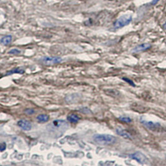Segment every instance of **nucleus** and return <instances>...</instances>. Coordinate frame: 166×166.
I'll list each match as a JSON object with an SVG mask.
<instances>
[{"instance_id":"nucleus-1","label":"nucleus","mask_w":166,"mask_h":166,"mask_svg":"<svg viewBox=\"0 0 166 166\" xmlns=\"http://www.w3.org/2000/svg\"><path fill=\"white\" fill-rule=\"evenodd\" d=\"M93 140L100 145H111L115 144L117 139L115 136L108 134H96L93 136Z\"/></svg>"},{"instance_id":"nucleus-2","label":"nucleus","mask_w":166,"mask_h":166,"mask_svg":"<svg viewBox=\"0 0 166 166\" xmlns=\"http://www.w3.org/2000/svg\"><path fill=\"white\" fill-rule=\"evenodd\" d=\"M62 61V58L58 56H45L40 58V62L45 65L57 64Z\"/></svg>"},{"instance_id":"nucleus-3","label":"nucleus","mask_w":166,"mask_h":166,"mask_svg":"<svg viewBox=\"0 0 166 166\" xmlns=\"http://www.w3.org/2000/svg\"><path fill=\"white\" fill-rule=\"evenodd\" d=\"M132 21V16L131 15H123L118 18L114 23L115 29H120L123 27L128 24Z\"/></svg>"},{"instance_id":"nucleus-4","label":"nucleus","mask_w":166,"mask_h":166,"mask_svg":"<svg viewBox=\"0 0 166 166\" xmlns=\"http://www.w3.org/2000/svg\"><path fill=\"white\" fill-rule=\"evenodd\" d=\"M129 157L141 164H148L149 162V159L146 157V155L143 153L139 152V151H136V152L131 154L129 155Z\"/></svg>"},{"instance_id":"nucleus-5","label":"nucleus","mask_w":166,"mask_h":166,"mask_svg":"<svg viewBox=\"0 0 166 166\" xmlns=\"http://www.w3.org/2000/svg\"><path fill=\"white\" fill-rule=\"evenodd\" d=\"M141 123H142L145 127L151 131H158L161 127V124L158 122H153L151 121H146L143 119H141Z\"/></svg>"},{"instance_id":"nucleus-6","label":"nucleus","mask_w":166,"mask_h":166,"mask_svg":"<svg viewBox=\"0 0 166 166\" xmlns=\"http://www.w3.org/2000/svg\"><path fill=\"white\" fill-rule=\"evenodd\" d=\"M51 128L52 129H64L65 126H68V124L66 123L65 121L63 120H54L53 121L52 123L51 124Z\"/></svg>"},{"instance_id":"nucleus-7","label":"nucleus","mask_w":166,"mask_h":166,"mask_svg":"<svg viewBox=\"0 0 166 166\" xmlns=\"http://www.w3.org/2000/svg\"><path fill=\"white\" fill-rule=\"evenodd\" d=\"M151 47V44L149 43H143L140 45L136 46L132 49L131 52L133 53H138L140 52H143L147 51Z\"/></svg>"},{"instance_id":"nucleus-8","label":"nucleus","mask_w":166,"mask_h":166,"mask_svg":"<svg viewBox=\"0 0 166 166\" xmlns=\"http://www.w3.org/2000/svg\"><path fill=\"white\" fill-rule=\"evenodd\" d=\"M18 126L24 131H30L32 128V124L30 122L25 120H20L18 121Z\"/></svg>"},{"instance_id":"nucleus-9","label":"nucleus","mask_w":166,"mask_h":166,"mask_svg":"<svg viewBox=\"0 0 166 166\" xmlns=\"http://www.w3.org/2000/svg\"><path fill=\"white\" fill-rule=\"evenodd\" d=\"M116 134L121 136L122 138H123L126 139H132L131 135L128 133V131H126L124 129L121 128H117L116 129Z\"/></svg>"},{"instance_id":"nucleus-10","label":"nucleus","mask_w":166,"mask_h":166,"mask_svg":"<svg viewBox=\"0 0 166 166\" xmlns=\"http://www.w3.org/2000/svg\"><path fill=\"white\" fill-rule=\"evenodd\" d=\"M24 72H25V70L20 69V68H16V69H13L12 70H9L8 72H6V73L5 74L6 76H8V75H11L14 74H24Z\"/></svg>"},{"instance_id":"nucleus-11","label":"nucleus","mask_w":166,"mask_h":166,"mask_svg":"<svg viewBox=\"0 0 166 166\" xmlns=\"http://www.w3.org/2000/svg\"><path fill=\"white\" fill-rule=\"evenodd\" d=\"M67 120L68 121H69L70 123H77V122L79 121L80 118L77 115L72 113V114H70V115H68V116L67 117Z\"/></svg>"},{"instance_id":"nucleus-12","label":"nucleus","mask_w":166,"mask_h":166,"mask_svg":"<svg viewBox=\"0 0 166 166\" xmlns=\"http://www.w3.org/2000/svg\"><path fill=\"white\" fill-rule=\"evenodd\" d=\"M49 116L46 114H41L36 117V119L39 123H46L49 120Z\"/></svg>"},{"instance_id":"nucleus-13","label":"nucleus","mask_w":166,"mask_h":166,"mask_svg":"<svg viewBox=\"0 0 166 166\" xmlns=\"http://www.w3.org/2000/svg\"><path fill=\"white\" fill-rule=\"evenodd\" d=\"M12 41V36L11 35H6L3 36L1 39V44L4 46H7Z\"/></svg>"},{"instance_id":"nucleus-14","label":"nucleus","mask_w":166,"mask_h":166,"mask_svg":"<svg viewBox=\"0 0 166 166\" xmlns=\"http://www.w3.org/2000/svg\"><path fill=\"white\" fill-rule=\"evenodd\" d=\"M119 119L122 122H124V123H129L132 121L131 118H130L129 117H128V116H120Z\"/></svg>"},{"instance_id":"nucleus-15","label":"nucleus","mask_w":166,"mask_h":166,"mask_svg":"<svg viewBox=\"0 0 166 166\" xmlns=\"http://www.w3.org/2000/svg\"><path fill=\"white\" fill-rule=\"evenodd\" d=\"M21 52V50L18 49H12L10 51L8 52V53L9 54H12V55H18V54H20Z\"/></svg>"},{"instance_id":"nucleus-16","label":"nucleus","mask_w":166,"mask_h":166,"mask_svg":"<svg viewBox=\"0 0 166 166\" xmlns=\"http://www.w3.org/2000/svg\"><path fill=\"white\" fill-rule=\"evenodd\" d=\"M122 79H123L124 81H125L126 82L128 83V84H129V85H130L131 86H132V87H135V86H136V85H135V84L134 83V82H133V80H131V79H128V78L123 77Z\"/></svg>"},{"instance_id":"nucleus-17","label":"nucleus","mask_w":166,"mask_h":166,"mask_svg":"<svg viewBox=\"0 0 166 166\" xmlns=\"http://www.w3.org/2000/svg\"><path fill=\"white\" fill-rule=\"evenodd\" d=\"M35 112V110H34L33 108H27L24 110V113L28 115H32L34 114Z\"/></svg>"},{"instance_id":"nucleus-18","label":"nucleus","mask_w":166,"mask_h":166,"mask_svg":"<svg viewBox=\"0 0 166 166\" xmlns=\"http://www.w3.org/2000/svg\"><path fill=\"white\" fill-rule=\"evenodd\" d=\"M6 149V144L5 143H2L1 144V146H0V150L1 152H3V151Z\"/></svg>"},{"instance_id":"nucleus-19","label":"nucleus","mask_w":166,"mask_h":166,"mask_svg":"<svg viewBox=\"0 0 166 166\" xmlns=\"http://www.w3.org/2000/svg\"><path fill=\"white\" fill-rule=\"evenodd\" d=\"M159 1L160 0H153L152 2H151V4H152V5H155V4H157Z\"/></svg>"},{"instance_id":"nucleus-20","label":"nucleus","mask_w":166,"mask_h":166,"mask_svg":"<svg viewBox=\"0 0 166 166\" xmlns=\"http://www.w3.org/2000/svg\"><path fill=\"white\" fill-rule=\"evenodd\" d=\"M163 28H164V29H165V30H166V21H165V23L164 24Z\"/></svg>"}]
</instances>
